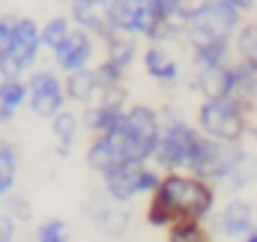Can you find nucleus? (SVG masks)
<instances>
[{
    "label": "nucleus",
    "instance_id": "nucleus-1",
    "mask_svg": "<svg viewBox=\"0 0 257 242\" xmlns=\"http://www.w3.org/2000/svg\"><path fill=\"white\" fill-rule=\"evenodd\" d=\"M215 185L194 174H165L159 188L147 197L144 221L168 230L174 221H206L215 212Z\"/></svg>",
    "mask_w": 257,
    "mask_h": 242
},
{
    "label": "nucleus",
    "instance_id": "nucleus-2",
    "mask_svg": "<svg viewBox=\"0 0 257 242\" xmlns=\"http://www.w3.org/2000/svg\"><path fill=\"white\" fill-rule=\"evenodd\" d=\"M242 24L245 15L236 12L227 0H194L186 9L183 45H189V51L206 45H233Z\"/></svg>",
    "mask_w": 257,
    "mask_h": 242
},
{
    "label": "nucleus",
    "instance_id": "nucleus-3",
    "mask_svg": "<svg viewBox=\"0 0 257 242\" xmlns=\"http://www.w3.org/2000/svg\"><path fill=\"white\" fill-rule=\"evenodd\" d=\"M203 141L206 135L194 123H189L174 108H168L162 111V138H159L153 165L162 174H192L197 156L203 150Z\"/></svg>",
    "mask_w": 257,
    "mask_h": 242
},
{
    "label": "nucleus",
    "instance_id": "nucleus-4",
    "mask_svg": "<svg viewBox=\"0 0 257 242\" xmlns=\"http://www.w3.org/2000/svg\"><path fill=\"white\" fill-rule=\"evenodd\" d=\"M194 126L218 144H242L251 126V111L242 102H236L233 96L203 99L197 108Z\"/></svg>",
    "mask_w": 257,
    "mask_h": 242
},
{
    "label": "nucleus",
    "instance_id": "nucleus-5",
    "mask_svg": "<svg viewBox=\"0 0 257 242\" xmlns=\"http://www.w3.org/2000/svg\"><path fill=\"white\" fill-rule=\"evenodd\" d=\"M162 177L165 174L153 162H126V165H117V168L99 174V180H102L99 188L117 203H132L135 197H150L159 188Z\"/></svg>",
    "mask_w": 257,
    "mask_h": 242
},
{
    "label": "nucleus",
    "instance_id": "nucleus-6",
    "mask_svg": "<svg viewBox=\"0 0 257 242\" xmlns=\"http://www.w3.org/2000/svg\"><path fill=\"white\" fill-rule=\"evenodd\" d=\"M42 24L33 21L30 15H18L15 21V33H12V48H9V57L0 66V75L3 78H27L36 63L42 57Z\"/></svg>",
    "mask_w": 257,
    "mask_h": 242
},
{
    "label": "nucleus",
    "instance_id": "nucleus-7",
    "mask_svg": "<svg viewBox=\"0 0 257 242\" xmlns=\"http://www.w3.org/2000/svg\"><path fill=\"white\" fill-rule=\"evenodd\" d=\"M69 108L63 75L57 69H33L27 75V111L39 120H54Z\"/></svg>",
    "mask_w": 257,
    "mask_h": 242
},
{
    "label": "nucleus",
    "instance_id": "nucleus-8",
    "mask_svg": "<svg viewBox=\"0 0 257 242\" xmlns=\"http://www.w3.org/2000/svg\"><path fill=\"white\" fill-rule=\"evenodd\" d=\"M120 126L132 141L135 159L138 162H153L159 138H162V111H156L153 105H144V102H132Z\"/></svg>",
    "mask_w": 257,
    "mask_h": 242
},
{
    "label": "nucleus",
    "instance_id": "nucleus-9",
    "mask_svg": "<svg viewBox=\"0 0 257 242\" xmlns=\"http://www.w3.org/2000/svg\"><path fill=\"white\" fill-rule=\"evenodd\" d=\"M84 215H87L90 224H93L102 236H108V239H123L128 230H132V221H135L132 203H117V200H111L102 188L87 197Z\"/></svg>",
    "mask_w": 257,
    "mask_h": 242
},
{
    "label": "nucleus",
    "instance_id": "nucleus-10",
    "mask_svg": "<svg viewBox=\"0 0 257 242\" xmlns=\"http://www.w3.org/2000/svg\"><path fill=\"white\" fill-rule=\"evenodd\" d=\"M84 159H87V168L96 171V174H105V171H111L117 165H126V162H138L123 126H114V129H108L102 135H93L90 144H87Z\"/></svg>",
    "mask_w": 257,
    "mask_h": 242
},
{
    "label": "nucleus",
    "instance_id": "nucleus-11",
    "mask_svg": "<svg viewBox=\"0 0 257 242\" xmlns=\"http://www.w3.org/2000/svg\"><path fill=\"white\" fill-rule=\"evenodd\" d=\"M165 15L150 3V0H120L117 6V18H114V30L144 39V42H159Z\"/></svg>",
    "mask_w": 257,
    "mask_h": 242
},
{
    "label": "nucleus",
    "instance_id": "nucleus-12",
    "mask_svg": "<svg viewBox=\"0 0 257 242\" xmlns=\"http://www.w3.org/2000/svg\"><path fill=\"white\" fill-rule=\"evenodd\" d=\"M128 108V93L126 87H117V90H105L93 105L81 108V126L84 132L93 138V135H102L114 126H120L123 114Z\"/></svg>",
    "mask_w": 257,
    "mask_h": 242
},
{
    "label": "nucleus",
    "instance_id": "nucleus-13",
    "mask_svg": "<svg viewBox=\"0 0 257 242\" xmlns=\"http://www.w3.org/2000/svg\"><path fill=\"white\" fill-rule=\"evenodd\" d=\"M120 0H69V18L75 27L93 33L99 42L114 33Z\"/></svg>",
    "mask_w": 257,
    "mask_h": 242
},
{
    "label": "nucleus",
    "instance_id": "nucleus-14",
    "mask_svg": "<svg viewBox=\"0 0 257 242\" xmlns=\"http://www.w3.org/2000/svg\"><path fill=\"white\" fill-rule=\"evenodd\" d=\"M141 69L153 84L165 90H174L183 84V66L177 60V54L171 51V45L165 42H147V48L141 51Z\"/></svg>",
    "mask_w": 257,
    "mask_h": 242
},
{
    "label": "nucleus",
    "instance_id": "nucleus-15",
    "mask_svg": "<svg viewBox=\"0 0 257 242\" xmlns=\"http://www.w3.org/2000/svg\"><path fill=\"white\" fill-rule=\"evenodd\" d=\"M212 233L224 236V239H245L251 230L257 227V215L254 206L245 197H230L221 209H215L212 215Z\"/></svg>",
    "mask_w": 257,
    "mask_h": 242
},
{
    "label": "nucleus",
    "instance_id": "nucleus-16",
    "mask_svg": "<svg viewBox=\"0 0 257 242\" xmlns=\"http://www.w3.org/2000/svg\"><path fill=\"white\" fill-rule=\"evenodd\" d=\"M96 51H99V39H96L93 33L75 27V30L69 33V39L51 54V60H54V69H57L60 75H69V72H78V69L93 66Z\"/></svg>",
    "mask_w": 257,
    "mask_h": 242
},
{
    "label": "nucleus",
    "instance_id": "nucleus-17",
    "mask_svg": "<svg viewBox=\"0 0 257 242\" xmlns=\"http://www.w3.org/2000/svg\"><path fill=\"white\" fill-rule=\"evenodd\" d=\"M63 87H66L69 105H75V108H87L102 96V84H99V75H96L93 66L63 75Z\"/></svg>",
    "mask_w": 257,
    "mask_h": 242
},
{
    "label": "nucleus",
    "instance_id": "nucleus-18",
    "mask_svg": "<svg viewBox=\"0 0 257 242\" xmlns=\"http://www.w3.org/2000/svg\"><path fill=\"white\" fill-rule=\"evenodd\" d=\"M254 182H257V153L245 150L239 144L236 153H233V162H230V168L221 180V188H227L230 194H239V191L251 188Z\"/></svg>",
    "mask_w": 257,
    "mask_h": 242
},
{
    "label": "nucleus",
    "instance_id": "nucleus-19",
    "mask_svg": "<svg viewBox=\"0 0 257 242\" xmlns=\"http://www.w3.org/2000/svg\"><path fill=\"white\" fill-rule=\"evenodd\" d=\"M51 123V138H54V147H57V156L60 159H69L72 156V147L78 144V138H81V132H84V126H81V114L78 111H72V108H66L60 111Z\"/></svg>",
    "mask_w": 257,
    "mask_h": 242
},
{
    "label": "nucleus",
    "instance_id": "nucleus-20",
    "mask_svg": "<svg viewBox=\"0 0 257 242\" xmlns=\"http://www.w3.org/2000/svg\"><path fill=\"white\" fill-rule=\"evenodd\" d=\"M102 51H105V60H111L114 66H120L123 72H128L135 63L141 60V48H138V39L126 36L120 30H114L111 36L102 39Z\"/></svg>",
    "mask_w": 257,
    "mask_h": 242
},
{
    "label": "nucleus",
    "instance_id": "nucleus-21",
    "mask_svg": "<svg viewBox=\"0 0 257 242\" xmlns=\"http://www.w3.org/2000/svg\"><path fill=\"white\" fill-rule=\"evenodd\" d=\"M27 108V78L0 75V123H12Z\"/></svg>",
    "mask_w": 257,
    "mask_h": 242
},
{
    "label": "nucleus",
    "instance_id": "nucleus-22",
    "mask_svg": "<svg viewBox=\"0 0 257 242\" xmlns=\"http://www.w3.org/2000/svg\"><path fill=\"white\" fill-rule=\"evenodd\" d=\"M18 185V150L0 138V203L15 191Z\"/></svg>",
    "mask_w": 257,
    "mask_h": 242
},
{
    "label": "nucleus",
    "instance_id": "nucleus-23",
    "mask_svg": "<svg viewBox=\"0 0 257 242\" xmlns=\"http://www.w3.org/2000/svg\"><path fill=\"white\" fill-rule=\"evenodd\" d=\"M72 30H75V24H72L69 15H51V18L42 24V48L54 54L66 39H69Z\"/></svg>",
    "mask_w": 257,
    "mask_h": 242
},
{
    "label": "nucleus",
    "instance_id": "nucleus-24",
    "mask_svg": "<svg viewBox=\"0 0 257 242\" xmlns=\"http://www.w3.org/2000/svg\"><path fill=\"white\" fill-rule=\"evenodd\" d=\"M165 242H212V233L203 221H174L165 230Z\"/></svg>",
    "mask_w": 257,
    "mask_h": 242
},
{
    "label": "nucleus",
    "instance_id": "nucleus-25",
    "mask_svg": "<svg viewBox=\"0 0 257 242\" xmlns=\"http://www.w3.org/2000/svg\"><path fill=\"white\" fill-rule=\"evenodd\" d=\"M33 242H72V230L63 218H45L36 224Z\"/></svg>",
    "mask_w": 257,
    "mask_h": 242
},
{
    "label": "nucleus",
    "instance_id": "nucleus-26",
    "mask_svg": "<svg viewBox=\"0 0 257 242\" xmlns=\"http://www.w3.org/2000/svg\"><path fill=\"white\" fill-rule=\"evenodd\" d=\"M233 51L236 57H245V60H254L257 63V18L254 21H245L233 39Z\"/></svg>",
    "mask_w": 257,
    "mask_h": 242
},
{
    "label": "nucleus",
    "instance_id": "nucleus-27",
    "mask_svg": "<svg viewBox=\"0 0 257 242\" xmlns=\"http://www.w3.org/2000/svg\"><path fill=\"white\" fill-rule=\"evenodd\" d=\"M0 212H6L18 227H24V224H30V221H33V206H30V200H27V197H21V194H15V191L3 200V209H0Z\"/></svg>",
    "mask_w": 257,
    "mask_h": 242
},
{
    "label": "nucleus",
    "instance_id": "nucleus-28",
    "mask_svg": "<svg viewBox=\"0 0 257 242\" xmlns=\"http://www.w3.org/2000/svg\"><path fill=\"white\" fill-rule=\"evenodd\" d=\"M96 69V75H99V84H102V93L105 90H117V87H126V72L120 69V66H114L111 60H102L93 66Z\"/></svg>",
    "mask_w": 257,
    "mask_h": 242
},
{
    "label": "nucleus",
    "instance_id": "nucleus-29",
    "mask_svg": "<svg viewBox=\"0 0 257 242\" xmlns=\"http://www.w3.org/2000/svg\"><path fill=\"white\" fill-rule=\"evenodd\" d=\"M15 21H18V15H0V66L6 63L9 57V48H12V33H15Z\"/></svg>",
    "mask_w": 257,
    "mask_h": 242
},
{
    "label": "nucleus",
    "instance_id": "nucleus-30",
    "mask_svg": "<svg viewBox=\"0 0 257 242\" xmlns=\"http://www.w3.org/2000/svg\"><path fill=\"white\" fill-rule=\"evenodd\" d=\"M150 3H153V6H156V9H159L162 15H165V18H174V15H183V12H186V9L192 6L189 0H150Z\"/></svg>",
    "mask_w": 257,
    "mask_h": 242
},
{
    "label": "nucleus",
    "instance_id": "nucleus-31",
    "mask_svg": "<svg viewBox=\"0 0 257 242\" xmlns=\"http://www.w3.org/2000/svg\"><path fill=\"white\" fill-rule=\"evenodd\" d=\"M18 224L6 215V212H0V242H18Z\"/></svg>",
    "mask_w": 257,
    "mask_h": 242
},
{
    "label": "nucleus",
    "instance_id": "nucleus-32",
    "mask_svg": "<svg viewBox=\"0 0 257 242\" xmlns=\"http://www.w3.org/2000/svg\"><path fill=\"white\" fill-rule=\"evenodd\" d=\"M227 3H230L236 12H242V15H251L257 9V0H227Z\"/></svg>",
    "mask_w": 257,
    "mask_h": 242
},
{
    "label": "nucleus",
    "instance_id": "nucleus-33",
    "mask_svg": "<svg viewBox=\"0 0 257 242\" xmlns=\"http://www.w3.org/2000/svg\"><path fill=\"white\" fill-rule=\"evenodd\" d=\"M245 138H248V141H254L257 144V123L251 120V126H248V135H245Z\"/></svg>",
    "mask_w": 257,
    "mask_h": 242
},
{
    "label": "nucleus",
    "instance_id": "nucleus-34",
    "mask_svg": "<svg viewBox=\"0 0 257 242\" xmlns=\"http://www.w3.org/2000/svg\"><path fill=\"white\" fill-rule=\"evenodd\" d=\"M242 242H257V227H254V230H251V233H248V236H245Z\"/></svg>",
    "mask_w": 257,
    "mask_h": 242
},
{
    "label": "nucleus",
    "instance_id": "nucleus-35",
    "mask_svg": "<svg viewBox=\"0 0 257 242\" xmlns=\"http://www.w3.org/2000/svg\"><path fill=\"white\" fill-rule=\"evenodd\" d=\"M18 242H24V239H18Z\"/></svg>",
    "mask_w": 257,
    "mask_h": 242
}]
</instances>
